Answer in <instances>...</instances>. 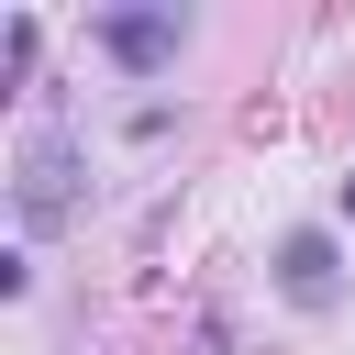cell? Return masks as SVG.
Masks as SVG:
<instances>
[{
	"label": "cell",
	"mask_w": 355,
	"mask_h": 355,
	"mask_svg": "<svg viewBox=\"0 0 355 355\" xmlns=\"http://www.w3.org/2000/svg\"><path fill=\"white\" fill-rule=\"evenodd\" d=\"M11 200H22V222H33V233H55V222L78 211V144H67V133H33V144H22Z\"/></svg>",
	"instance_id": "6da1fadb"
},
{
	"label": "cell",
	"mask_w": 355,
	"mask_h": 355,
	"mask_svg": "<svg viewBox=\"0 0 355 355\" xmlns=\"http://www.w3.org/2000/svg\"><path fill=\"white\" fill-rule=\"evenodd\" d=\"M100 44L122 67H166L178 55V11H100Z\"/></svg>",
	"instance_id": "7a4b0ae2"
},
{
	"label": "cell",
	"mask_w": 355,
	"mask_h": 355,
	"mask_svg": "<svg viewBox=\"0 0 355 355\" xmlns=\"http://www.w3.org/2000/svg\"><path fill=\"white\" fill-rule=\"evenodd\" d=\"M277 288L300 311H333V233H288L277 244Z\"/></svg>",
	"instance_id": "3957f363"
},
{
	"label": "cell",
	"mask_w": 355,
	"mask_h": 355,
	"mask_svg": "<svg viewBox=\"0 0 355 355\" xmlns=\"http://www.w3.org/2000/svg\"><path fill=\"white\" fill-rule=\"evenodd\" d=\"M344 222H355V178H344Z\"/></svg>",
	"instance_id": "277c9868"
}]
</instances>
